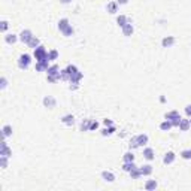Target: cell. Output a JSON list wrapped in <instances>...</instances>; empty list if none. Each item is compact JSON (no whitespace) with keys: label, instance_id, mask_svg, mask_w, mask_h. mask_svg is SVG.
Segmentation results:
<instances>
[{"label":"cell","instance_id":"6da1fadb","mask_svg":"<svg viewBox=\"0 0 191 191\" xmlns=\"http://www.w3.org/2000/svg\"><path fill=\"white\" fill-rule=\"evenodd\" d=\"M33 57L36 58V61H49V58H48V51L45 49V46H42V45H39L38 48L34 49Z\"/></svg>","mask_w":191,"mask_h":191},{"label":"cell","instance_id":"7bdbcfd3","mask_svg":"<svg viewBox=\"0 0 191 191\" xmlns=\"http://www.w3.org/2000/svg\"><path fill=\"white\" fill-rule=\"evenodd\" d=\"M185 114H187V116H191V105L185 106Z\"/></svg>","mask_w":191,"mask_h":191},{"label":"cell","instance_id":"b9f144b4","mask_svg":"<svg viewBox=\"0 0 191 191\" xmlns=\"http://www.w3.org/2000/svg\"><path fill=\"white\" fill-rule=\"evenodd\" d=\"M103 124H105V125H106V127H111V125H114V121H112V120H103Z\"/></svg>","mask_w":191,"mask_h":191},{"label":"cell","instance_id":"277c9868","mask_svg":"<svg viewBox=\"0 0 191 191\" xmlns=\"http://www.w3.org/2000/svg\"><path fill=\"white\" fill-rule=\"evenodd\" d=\"M31 38H33V33H31V30H23L21 33H20V40L23 42V43H29L31 40Z\"/></svg>","mask_w":191,"mask_h":191},{"label":"cell","instance_id":"ac0fdd59","mask_svg":"<svg viewBox=\"0 0 191 191\" xmlns=\"http://www.w3.org/2000/svg\"><path fill=\"white\" fill-rule=\"evenodd\" d=\"M82 73L81 72H76V73H73V75H70V79H69V82L70 84H79V81L82 79Z\"/></svg>","mask_w":191,"mask_h":191},{"label":"cell","instance_id":"2e32d148","mask_svg":"<svg viewBox=\"0 0 191 191\" xmlns=\"http://www.w3.org/2000/svg\"><path fill=\"white\" fill-rule=\"evenodd\" d=\"M191 127V122H190V120H182L181 118V122H179V125H178V129L181 131H187L188 129Z\"/></svg>","mask_w":191,"mask_h":191},{"label":"cell","instance_id":"60d3db41","mask_svg":"<svg viewBox=\"0 0 191 191\" xmlns=\"http://www.w3.org/2000/svg\"><path fill=\"white\" fill-rule=\"evenodd\" d=\"M46 79H48V82H49V84H54V82H57V81H58L60 78H58V76H51V75H48V78H46Z\"/></svg>","mask_w":191,"mask_h":191},{"label":"cell","instance_id":"c3c4849f","mask_svg":"<svg viewBox=\"0 0 191 191\" xmlns=\"http://www.w3.org/2000/svg\"><path fill=\"white\" fill-rule=\"evenodd\" d=\"M190 122H191V116H190Z\"/></svg>","mask_w":191,"mask_h":191},{"label":"cell","instance_id":"484cf974","mask_svg":"<svg viewBox=\"0 0 191 191\" xmlns=\"http://www.w3.org/2000/svg\"><path fill=\"white\" fill-rule=\"evenodd\" d=\"M127 23H129V18H127L125 15H118L116 16V24H118L120 27H124Z\"/></svg>","mask_w":191,"mask_h":191},{"label":"cell","instance_id":"ab89813d","mask_svg":"<svg viewBox=\"0 0 191 191\" xmlns=\"http://www.w3.org/2000/svg\"><path fill=\"white\" fill-rule=\"evenodd\" d=\"M97 129H99V122H97V121H93V120H91V122H90V131L97 130Z\"/></svg>","mask_w":191,"mask_h":191},{"label":"cell","instance_id":"83f0119b","mask_svg":"<svg viewBox=\"0 0 191 191\" xmlns=\"http://www.w3.org/2000/svg\"><path fill=\"white\" fill-rule=\"evenodd\" d=\"M115 130H116V129H115V125H111V127L103 129V130H102V134H103V136H111V134H114L115 133Z\"/></svg>","mask_w":191,"mask_h":191},{"label":"cell","instance_id":"836d02e7","mask_svg":"<svg viewBox=\"0 0 191 191\" xmlns=\"http://www.w3.org/2000/svg\"><path fill=\"white\" fill-rule=\"evenodd\" d=\"M66 72L69 73V76H70V75H73V73H76V72H79V70H78V67H76V66H73V64H69V66L66 67ZM69 79H70V78H69Z\"/></svg>","mask_w":191,"mask_h":191},{"label":"cell","instance_id":"cb8c5ba5","mask_svg":"<svg viewBox=\"0 0 191 191\" xmlns=\"http://www.w3.org/2000/svg\"><path fill=\"white\" fill-rule=\"evenodd\" d=\"M134 167H136L134 161H129V163H124V164H122V170H124V172H127V173H130Z\"/></svg>","mask_w":191,"mask_h":191},{"label":"cell","instance_id":"ffe728a7","mask_svg":"<svg viewBox=\"0 0 191 191\" xmlns=\"http://www.w3.org/2000/svg\"><path fill=\"white\" fill-rule=\"evenodd\" d=\"M157 187H158V184H157L155 179H149V181H146L145 182V190L146 191H152V190H155Z\"/></svg>","mask_w":191,"mask_h":191},{"label":"cell","instance_id":"bcb514c9","mask_svg":"<svg viewBox=\"0 0 191 191\" xmlns=\"http://www.w3.org/2000/svg\"><path fill=\"white\" fill-rule=\"evenodd\" d=\"M70 2H72V0H60V3H64V5H67Z\"/></svg>","mask_w":191,"mask_h":191},{"label":"cell","instance_id":"f1b7e54d","mask_svg":"<svg viewBox=\"0 0 191 191\" xmlns=\"http://www.w3.org/2000/svg\"><path fill=\"white\" fill-rule=\"evenodd\" d=\"M27 45L30 46V48H33V49H36V48L40 45V40H39L36 36H33V38H31V40L29 42V43H27Z\"/></svg>","mask_w":191,"mask_h":191},{"label":"cell","instance_id":"f35d334b","mask_svg":"<svg viewBox=\"0 0 191 191\" xmlns=\"http://www.w3.org/2000/svg\"><path fill=\"white\" fill-rule=\"evenodd\" d=\"M6 87H8V79H6L5 76H2L0 78V88H2V90H5Z\"/></svg>","mask_w":191,"mask_h":191},{"label":"cell","instance_id":"44dd1931","mask_svg":"<svg viewBox=\"0 0 191 191\" xmlns=\"http://www.w3.org/2000/svg\"><path fill=\"white\" fill-rule=\"evenodd\" d=\"M140 169V173H142V176H149L151 173H152V166L151 164H145V166H142Z\"/></svg>","mask_w":191,"mask_h":191},{"label":"cell","instance_id":"7c38bea8","mask_svg":"<svg viewBox=\"0 0 191 191\" xmlns=\"http://www.w3.org/2000/svg\"><path fill=\"white\" fill-rule=\"evenodd\" d=\"M121 29H122V34H124V36H131L133 31H134V27H133V24H131L130 21L125 24L124 27H121Z\"/></svg>","mask_w":191,"mask_h":191},{"label":"cell","instance_id":"5b68a950","mask_svg":"<svg viewBox=\"0 0 191 191\" xmlns=\"http://www.w3.org/2000/svg\"><path fill=\"white\" fill-rule=\"evenodd\" d=\"M43 106L48 107V109H54L57 106V100L54 99L52 96H45L43 97Z\"/></svg>","mask_w":191,"mask_h":191},{"label":"cell","instance_id":"d590c367","mask_svg":"<svg viewBox=\"0 0 191 191\" xmlns=\"http://www.w3.org/2000/svg\"><path fill=\"white\" fill-rule=\"evenodd\" d=\"M8 27H9V23L6 21V20H3V21L0 23V31H2V33H6Z\"/></svg>","mask_w":191,"mask_h":191},{"label":"cell","instance_id":"d6a6232c","mask_svg":"<svg viewBox=\"0 0 191 191\" xmlns=\"http://www.w3.org/2000/svg\"><path fill=\"white\" fill-rule=\"evenodd\" d=\"M179 155L182 157L184 160H191V149H184V151H181Z\"/></svg>","mask_w":191,"mask_h":191},{"label":"cell","instance_id":"5bb4252c","mask_svg":"<svg viewBox=\"0 0 191 191\" xmlns=\"http://www.w3.org/2000/svg\"><path fill=\"white\" fill-rule=\"evenodd\" d=\"M16 40H20V36H16V34H14V33H9V34L5 36V42L9 43V45H14Z\"/></svg>","mask_w":191,"mask_h":191},{"label":"cell","instance_id":"f6af8a7d","mask_svg":"<svg viewBox=\"0 0 191 191\" xmlns=\"http://www.w3.org/2000/svg\"><path fill=\"white\" fill-rule=\"evenodd\" d=\"M79 84H70V90H78Z\"/></svg>","mask_w":191,"mask_h":191},{"label":"cell","instance_id":"9c48e42d","mask_svg":"<svg viewBox=\"0 0 191 191\" xmlns=\"http://www.w3.org/2000/svg\"><path fill=\"white\" fill-rule=\"evenodd\" d=\"M46 73H48V75H51V76H58L60 78L61 70H60V67H58L57 64H52V66H49V67H48Z\"/></svg>","mask_w":191,"mask_h":191},{"label":"cell","instance_id":"1f68e13d","mask_svg":"<svg viewBox=\"0 0 191 191\" xmlns=\"http://www.w3.org/2000/svg\"><path fill=\"white\" fill-rule=\"evenodd\" d=\"M90 122L91 120H84L81 124V131H90Z\"/></svg>","mask_w":191,"mask_h":191},{"label":"cell","instance_id":"7402d4cb","mask_svg":"<svg viewBox=\"0 0 191 191\" xmlns=\"http://www.w3.org/2000/svg\"><path fill=\"white\" fill-rule=\"evenodd\" d=\"M2 134H3V138L5 139H8L9 136H12V127H11L9 124L3 125V127H2Z\"/></svg>","mask_w":191,"mask_h":191},{"label":"cell","instance_id":"ba28073f","mask_svg":"<svg viewBox=\"0 0 191 191\" xmlns=\"http://www.w3.org/2000/svg\"><path fill=\"white\" fill-rule=\"evenodd\" d=\"M48 67H49V61H36V66H34L36 72H46Z\"/></svg>","mask_w":191,"mask_h":191},{"label":"cell","instance_id":"4fadbf2b","mask_svg":"<svg viewBox=\"0 0 191 191\" xmlns=\"http://www.w3.org/2000/svg\"><path fill=\"white\" fill-rule=\"evenodd\" d=\"M102 179L106 181V182H114L115 175L112 173V172H109V170H103V172H102Z\"/></svg>","mask_w":191,"mask_h":191},{"label":"cell","instance_id":"4dcf8cb0","mask_svg":"<svg viewBox=\"0 0 191 191\" xmlns=\"http://www.w3.org/2000/svg\"><path fill=\"white\" fill-rule=\"evenodd\" d=\"M48 58H49V61H55L58 58V51H55V49L48 51Z\"/></svg>","mask_w":191,"mask_h":191},{"label":"cell","instance_id":"8fae6325","mask_svg":"<svg viewBox=\"0 0 191 191\" xmlns=\"http://www.w3.org/2000/svg\"><path fill=\"white\" fill-rule=\"evenodd\" d=\"M175 158H176L175 152L169 151V152L164 154V157H163V163H164V164H172V163L175 161Z\"/></svg>","mask_w":191,"mask_h":191},{"label":"cell","instance_id":"e575fe53","mask_svg":"<svg viewBox=\"0 0 191 191\" xmlns=\"http://www.w3.org/2000/svg\"><path fill=\"white\" fill-rule=\"evenodd\" d=\"M8 158L9 157H3V155H0V167L2 169L8 167Z\"/></svg>","mask_w":191,"mask_h":191},{"label":"cell","instance_id":"8d00e7d4","mask_svg":"<svg viewBox=\"0 0 191 191\" xmlns=\"http://www.w3.org/2000/svg\"><path fill=\"white\" fill-rule=\"evenodd\" d=\"M129 146H130V149H134V148H139V143H138V139H136V136L130 139V143H129Z\"/></svg>","mask_w":191,"mask_h":191},{"label":"cell","instance_id":"8992f818","mask_svg":"<svg viewBox=\"0 0 191 191\" xmlns=\"http://www.w3.org/2000/svg\"><path fill=\"white\" fill-rule=\"evenodd\" d=\"M0 155H3V157H11V155H12V149L8 146L6 140L2 142V146H0Z\"/></svg>","mask_w":191,"mask_h":191},{"label":"cell","instance_id":"603a6c76","mask_svg":"<svg viewBox=\"0 0 191 191\" xmlns=\"http://www.w3.org/2000/svg\"><path fill=\"white\" fill-rule=\"evenodd\" d=\"M69 25H70V23H69V20H67V18H61L60 21H58V30L64 31Z\"/></svg>","mask_w":191,"mask_h":191},{"label":"cell","instance_id":"ee69618b","mask_svg":"<svg viewBox=\"0 0 191 191\" xmlns=\"http://www.w3.org/2000/svg\"><path fill=\"white\" fill-rule=\"evenodd\" d=\"M116 3H118V5H127L129 0H116Z\"/></svg>","mask_w":191,"mask_h":191},{"label":"cell","instance_id":"7dc6e473","mask_svg":"<svg viewBox=\"0 0 191 191\" xmlns=\"http://www.w3.org/2000/svg\"><path fill=\"white\" fill-rule=\"evenodd\" d=\"M160 102H161V103H164V102H166V97H164V96H161V97H160Z\"/></svg>","mask_w":191,"mask_h":191},{"label":"cell","instance_id":"4316f807","mask_svg":"<svg viewBox=\"0 0 191 191\" xmlns=\"http://www.w3.org/2000/svg\"><path fill=\"white\" fill-rule=\"evenodd\" d=\"M122 161L124 163H129V161H134V154L133 151H127V152L122 155Z\"/></svg>","mask_w":191,"mask_h":191},{"label":"cell","instance_id":"f546056e","mask_svg":"<svg viewBox=\"0 0 191 191\" xmlns=\"http://www.w3.org/2000/svg\"><path fill=\"white\" fill-rule=\"evenodd\" d=\"M130 176H131V179H139V178L142 176V173H140V169H139V167H134L130 172Z\"/></svg>","mask_w":191,"mask_h":191},{"label":"cell","instance_id":"e0dca14e","mask_svg":"<svg viewBox=\"0 0 191 191\" xmlns=\"http://www.w3.org/2000/svg\"><path fill=\"white\" fill-rule=\"evenodd\" d=\"M136 139H138V143L139 146H146V143H148V140H149V138H148V134H138L136 136Z\"/></svg>","mask_w":191,"mask_h":191},{"label":"cell","instance_id":"7a4b0ae2","mask_svg":"<svg viewBox=\"0 0 191 191\" xmlns=\"http://www.w3.org/2000/svg\"><path fill=\"white\" fill-rule=\"evenodd\" d=\"M31 64V55L30 54H21L18 58V67L23 70H27Z\"/></svg>","mask_w":191,"mask_h":191},{"label":"cell","instance_id":"30bf717a","mask_svg":"<svg viewBox=\"0 0 191 191\" xmlns=\"http://www.w3.org/2000/svg\"><path fill=\"white\" fill-rule=\"evenodd\" d=\"M143 158H146L148 161H151L155 158V152H154L152 148H149V146H146L145 149H143Z\"/></svg>","mask_w":191,"mask_h":191},{"label":"cell","instance_id":"d6986e66","mask_svg":"<svg viewBox=\"0 0 191 191\" xmlns=\"http://www.w3.org/2000/svg\"><path fill=\"white\" fill-rule=\"evenodd\" d=\"M106 11L109 14H116L118 12V3L116 2H109L106 6Z\"/></svg>","mask_w":191,"mask_h":191},{"label":"cell","instance_id":"3957f363","mask_svg":"<svg viewBox=\"0 0 191 191\" xmlns=\"http://www.w3.org/2000/svg\"><path fill=\"white\" fill-rule=\"evenodd\" d=\"M166 120H169V121L172 122L173 127H178L179 122H181V115H179L178 111H170V112L166 114Z\"/></svg>","mask_w":191,"mask_h":191},{"label":"cell","instance_id":"d4e9b609","mask_svg":"<svg viewBox=\"0 0 191 191\" xmlns=\"http://www.w3.org/2000/svg\"><path fill=\"white\" fill-rule=\"evenodd\" d=\"M170 129H173V125H172V122L169 121V120H164V121L160 124V130L163 131H169Z\"/></svg>","mask_w":191,"mask_h":191},{"label":"cell","instance_id":"9a60e30c","mask_svg":"<svg viewBox=\"0 0 191 191\" xmlns=\"http://www.w3.org/2000/svg\"><path fill=\"white\" fill-rule=\"evenodd\" d=\"M61 122H63V124H66V125H73V122H75V116H73L72 114L64 115V116L61 118Z\"/></svg>","mask_w":191,"mask_h":191},{"label":"cell","instance_id":"74e56055","mask_svg":"<svg viewBox=\"0 0 191 191\" xmlns=\"http://www.w3.org/2000/svg\"><path fill=\"white\" fill-rule=\"evenodd\" d=\"M61 33H63L64 36H72V34L75 33V30H73V27H72V25H69V27H67L66 30H64V31H61Z\"/></svg>","mask_w":191,"mask_h":191},{"label":"cell","instance_id":"52a82bcc","mask_svg":"<svg viewBox=\"0 0 191 191\" xmlns=\"http://www.w3.org/2000/svg\"><path fill=\"white\" fill-rule=\"evenodd\" d=\"M176 42V39L173 36H166V38H163L161 40V46L163 48H170V46H173Z\"/></svg>","mask_w":191,"mask_h":191}]
</instances>
